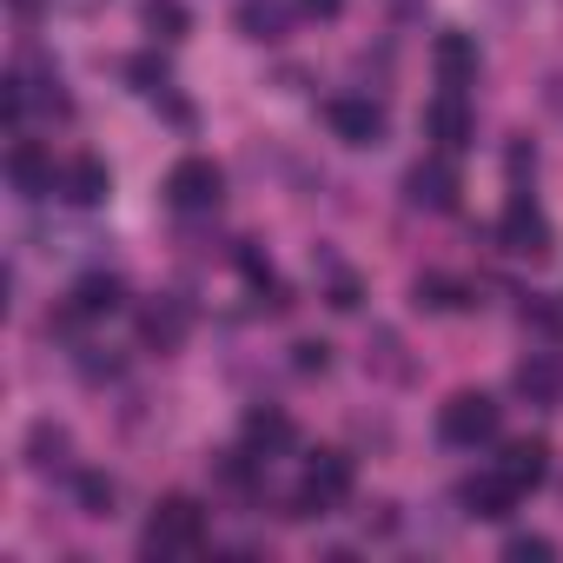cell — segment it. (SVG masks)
<instances>
[{
	"label": "cell",
	"instance_id": "cell-26",
	"mask_svg": "<svg viewBox=\"0 0 563 563\" xmlns=\"http://www.w3.org/2000/svg\"><path fill=\"white\" fill-rule=\"evenodd\" d=\"M332 306L339 312H358V278L352 272H332Z\"/></svg>",
	"mask_w": 563,
	"mask_h": 563
},
{
	"label": "cell",
	"instance_id": "cell-13",
	"mask_svg": "<svg viewBox=\"0 0 563 563\" xmlns=\"http://www.w3.org/2000/svg\"><path fill=\"white\" fill-rule=\"evenodd\" d=\"M510 385H517V398H530V405H543V411H550V405L563 398V365H556L550 352H530V358L510 372Z\"/></svg>",
	"mask_w": 563,
	"mask_h": 563
},
{
	"label": "cell",
	"instance_id": "cell-4",
	"mask_svg": "<svg viewBox=\"0 0 563 563\" xmlns=\"http://www.w3.org/2000/svg\"><path fill=\"white\" fill-rule=\"evenodd\" d=\"M219 192H225V173H219L212 159H199V153H186V159L166 173V199H173V212H212Z\"/></svg>",
	"mask_w": 563,
	"mask_h": 563
},
{
	"label": "cell",
	"instance_id": "cell-17",
	"mask_svg": "<svg viewBox=\"0 0 563 563\" xmlns=\"http://www.w3.org/2000/svg\"><path fill=\"white\" fill-rule=\"evenodd\" d=\"M299 444V431H292V418L278 411V405H265V411H245V451H258V457H278V451H292Z\"/></svg>",
	"mask_w": 563,
	"mask_h": 563
},
{
	"label": "cell",
	"instance_id": "cell-27",
	"mask_svg": "<svg viewBox=\"0 0 563 563\" xmlns=\"http://www.w3.org/2000/svg\"><path fill=\"white\" fill-rule=\"evenodd\" d=\"M504 166H510V179H523V173H537V146H523V140H517V146L504 153Z\"/></svg>",
	"mask_w": 563,
	"mask_h": 563
},
{
	"label": "cell",
	"instance_id": "cell-12",
	"mask_svg": "<svg viewBox=\"0 0 563 563\" xmlns=\"http://www.w3.org/2000/svg\"><path fill=\"white\" fill-rule=\"evenodd\" d=\"M8 173H14V186L27 192V199H47V192H60V166L34 146V140H21L14 153H8Z\"/></svg>",
	"mask_w": 563,
	"mask_h": 563
},
{
	"label": "cell",
	"instance_id": "cell-15",
	"mask_svg": "<svg viewBox=\"0 0 563 563\" xmlns=\"http://www.w3.org/2000/svg\"><path fill=\"white\" fill-rule=\"evenodd\" d=\"M497 471H504L517 490H537V484L550 477V444H543V438H510L504 457H497Z\"/></svg>",
	"mask_w": 563,
	"mask_h": 563
},
{
	"label": "cell",
	"instance_id": "cell-9",
	"mask_svg": "<svg viewBox=\"0 0 563 563\" xmlns=\"http://www.w3.org/2000/svg\"><path fill=\"white\" fill-rule=\"evenodd\" d=\"M457 497H464V510H471V517H484V523H504V517L517 510V497H523V490H517L504 471H471V477L457 484Z\"/></svg>",
	"mask_w": 563,
	"mask_h": 563
},
{
	"label": "cell",
	"instance_id": "cell-16",
	"mask_svg": "<svg viewBox=\"0 0 563 563\" xmlns=\"http://www.w3.org/2000/svg\"><path fill=\"white\" fill-rule=\"evenodd\" d=\"M239 34L245 41H258V47H272V41H286V27H292V8L286 0H239Z\"/></svg>",
	"mask_w": 563,
	"mask_h": 563
},
{
	"label": "cell",
	"instance_id": "cell-21",
	"mask_svg": "<svg viewBox=\"0 0 563 563\" xmlns=\"http://www.w3.org/2000/svg\"><path fill=\"white\" fill-rule=\"evenodd\" d=\"M411 292H418L424 312H457V306H464V286H457L451 272H418V286H411Z\"/></svg>",
	"mask_w": 563,
	"mask_h": 563
},
{
	"label": "cell",
	"instance_id": "cell-22",
	"mask_svg": "<svg viewBox=\"0 0 563 563\" xmlns=\"http://www.w3.org/2000/svg\"><path fill=\"white\" fill-rule=\"evenodd\" d=\"M74 497H80V510H87V517H107V510H113V497H120V484H113L107 471H74Z\"/></svg>",
	"mask_w": 563,
	"mask_h": 563
},
{
	"label": "cell",
	"instance_id": "cell-14",
	"mask_svg": "<svg viewBox=\"0 0 563 563\" xmlns=\"http://www.w3.org/2000/svg\"><path fill=\"white\" fill-rule=\"evenodd\" d=\"M21 451H27V464H34L41 477H54V471H67V457H74V438H67V424H54V418H34Z\"/></svg>",
	"mask_w": 563,
	"mask_h": 563
},
{
	"label": "cell",
	"instance_id": "cell-6",
	"mask_svg": "<svg viewBox=\"0 0 563 563\" xmlns=\"http://www.w3.org/2000/svg\"><path fill=\"white\" fill-rule=\"evenodd\" d=\"M325 120H332V133H339L345 146H378L385 126H391L372 93H339V100H325Z\"/></svg>",
	"mask_w": 563,
	"mask_h": 563
},
{
	"label": "cell",
	"instance_id": "cell-11",
	"mask_svg": "<svg viewBox=\"0 0 563 563\" xmlns=\"http://www.w3.org/2000/svg\"><path fill=\"white\" fill-rule=\"evenodd\" d=\"M431 67H438L444 87L464 93V87L477 80V41H471V34H438V41H431Z\"/></svg>",
	"mask_w": 563,
	"mask_h": 563
},
{
	"label": "cell",
	"instance_id": "cell-28",
	"mask_svg": "<svg viewBox=\"0 0 563 563\" xmlns=\"http://www.w3.org/2000/svg\"><path fill=\"white\" fill-rule=\"evenodd\" d=\"M299 8H306L312 21H339V14H345V0H299Z\"/></svg>",
	"mask_w": 563,
	"mask_h": 563
},
{
	"label": "cell",
	"instance_id": "cell-1",
	"mask_svg": "<svg viewBox=\"0 0 563 563\" xmlns=\"http://www.w3.org/2000/svg\"><path fill=\"white\" fill-rule=\"evenodd\" d=\"M199 543H206V510L192 497H159L153 517H146L140 550L159 563V556H199Z\"/></svg>",
	"mask_w": 563,
	"mask_h": 563
},
{
	"label": "cell",
	"instance_id": "cell-25",
	"mask_svg": "<svg viewBox=\"0 0 563 563\" xmlns=\"http://www.w3.org/2000/svg\"><path fill=\"white\" fill-rule=\"evenodd\" d=\"M292 365H299V372H325V365H332V345H325V339H299V345H292Z\"/></svg>",
	"mask_w": 563,
	"mask_h": 563
},
{
	"label": "cell",
	"instance_id": "cell-3",
	"mask_svg": "<svg viewBox=\"0 0 563 563\" xmlns=\"http://www.w3.org/2000/svg\"><path fill=\"white\" fill-rule=\"evenodd\" d=\"M352 490H358V464H352L345 451H319V457L306 464L299 517H332V510H345V504H352Z\"/></svg>",
	"mask_w": 563,
	"mask_h": 563
},
{
	"label": "cell",
	"instance_id": "cell-10",
	"mask_svg": "<svg viewBox=\"0 0 563 563\" xmlns=\"http://www.w3.org/2000/svg\"><path fill=\"white\" fill-rule=\"evenodd\" d=\"M186 325H192V312H186L179 299L140 306V345H146V352H179V345H186Z\"/></svg>",
	"mask_w": 563,
	"mask_h": 563
},
{
	"label": "cell",
	"instance_id": "cell-20",
	"mask_svg": "<svg viewBox=\"0 0 563 563\" xmlns=\"http://www.w3.org/2000/svg\"><path fill=\"white\" fill-rule=\"evenodd\" d=\"M140 21H146V34H153V41H186V34H192L186 0H146Z\"/></svg>",
	"mask_w": 563,
	"mask_h": 563
},
{
	"label": "cell",
	"instance_id": "cell-8",
	"mask_svg": "<svg viewBox=\"0 0 563 563\" xmlns=\"http://www.w3.org/2000/svg\"><path fill=\"white\" fill-rule=\"evenodd\" d=\"M405 192H411V206H418V212H451V206H457V173H451V153L418 159V166L405 173Z\"/></svg>",
	"mask_w": 563,
	"mask_h": 563
},
{
	"label": "cell",
	"instance_id": "cell-2",
	"mask_svg": "<svg viewBox=\"0 0 563 563\" xmlns=\"http://www.w3.org/2000/svg\"><path fill=\"white\" fill-rule=\"evenodd\" d=\"M497 424H504V405H497L490 391H457V398H444V411H438V438H444L451 451L490 444Z\"/></svg>",
	"mask_w": 563,
	"mask_h": 563
},
{
	"label": "cell",
	"instance_id": "cell-23",
	"mask_svg": "<svg viewBox=\"0 0 563 563\" xmlns=\"http://www.w3.org/2000/svg\"><path fill=\"white\" fill-rule=\"evenodd\" d=\"M504 556H510V563H550V556H556V543H550V537H537V530H517V537L504 543Z\"/></svg>",
	"mask_w": 563,
	"mask_h": 563
},
{
	"label": "cell",
	"instance_id": "cell-18",
	"mask_svg": "<svg viewBox=\"0 0 563 563\" xmlns=\"http://www.w3.org/2000/svg\"><path fill=\"white\" fill-rule=\"evenodd\" d=\"M113 192V173L93 159V153H80L74 166H60V199H74V206H100Z\"/></svg>",
	"mask_w": 563,
	"mask_h": 563
},
{
	"label": "cell",
	"instance_id": "cell-24",
	"mask_svg": "<svg viewBox=\"0 0 563 563\" xmlns=\"http://www.w3.org/2000/svg\"><path fill=\"white\" fill-rule=\"evenodd\" d=\"M126 74L140 80V93H166V87H173V74H166V60H153V54H140V60H126Z\"/></svg>",
	"mask_w": 563,
	"mask_h": 563
},
{
	"label": "cell",
	"instance_id": "cell-5",
	"mask_svg": "<svg viewBox=\"0 0 563 563\" xmlns=\"http://www.w3.org/2000/svg\"><path fill=\"white\" fill-rule=\"evenodd\" d=\"M497 239H504L510 258H550V219L537 212L530 192H510V206H504V219H497Z\"/></svg>",
	"mask_w": 563,
	"mask_h": 563
},
{
	"label": "cell",
	"instance_id": "cell-7",
	"mask_svg": "<svg viewBox=\"0 0 563 563\" xmlns=\"http://www.w3.org/2000/svg\"><path fill=\"white\" fill-rule=\"evenodd\" d=\"M424 133L438 140V153H464V146L477 140V113H471V100H464L457 87H444V93L424 107Z\"/></svg>",
	"mask_w": 563,
	"mask_h": 563
},
{
	"label": "cell",
	"instance_id": "cell-19",
	"mask_svg": "<svg viewBox=\"0 0 563 563\" xmlns=\"http://www.w3.org/2000/svg\"><path fill=\"white\" fill-rule=\"evenodd\" d=\"M74 306H80V319H107V312L126 306V286H120L113 272H87L80 286H74Z\"/></svg>",
	"mask_w": 563,
	"mask_h": 563
}]
</instances>
